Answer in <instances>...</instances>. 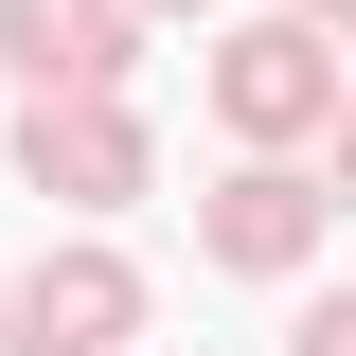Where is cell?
Instances as JSON below:
<instances>
[{
  "mask_svg": "<svg viewBox=\"0 0 356 356\" xmlns=\"http://www.w3.org/2000/svg\"><path fill=\"white\" fill-rule=\"evenodd\" d=\"M18 161H36V196H143V125H125V107H89V89H72V107L36 89Z\"/></svg>",
  "mask_w": 356,
  "mask_h": 356,
  "instance_id": "6da1fadb",
  "label": "cell"
},
{
  "mask_svg": "<svg viewBox=\"0 0 356 356\" xmlns=\"http://www.w3.org/2000/svg\"><path fill=\"white\" fill-rule=\"evenodd\" d=\"M214 107H232V125H303V107H339V54L267 18V36H232V72H214Z\"/></svg>",
  "mask_w": 356,
  "mask_h": 356,
  "instance_id": "3957f363",
  "label": "cell"
},
{
  "mask_svg": "<svg viewBox=\"0 0 356 356\" xmlns=\"http://www.w3.org/2000/svg\"><path fill=\"white\" fill-rule=\"evenodd\" d=\"M0 54L36 89H107L125 72V0H0Z\"/></svg>",
  "mask_w": 356,
  "mask_h": 356,
  "instance_id": "7a4b0ae2",
  "label": "cell"
},
{
  "mask_svg": "<svg viewBox=\"0 0 356 356\" xmlns=\"http://www.w3.org/2000/svg\"><path fill=\"white\" fill-rule=\"evenodd\" d=\"M303 232H321V196H303V178H232V196H214V250H232V267H285Z\"/></svg>",
  "mask_w": 356,
  "mask_h": 356,
  "instance_id": "5b68a950",
  "label": "cell"
},
{
  "mask_svg": "<svg viewBox=\"0 0 356 356\" xmlns=\"http://www.w3.org/2000/svg\"><path fill=\"white\" fill-rule=\"evenodd\" d=\"M303 356H356V303H321V321H303Z\"/></svg>",
  "mask_w": 356,
  "mask_h": 356,
  "instance_id": "8992f818",
  "label": "cell"
},
{
  "mask_svg": "<svg viewBox=\"0 0 356 356\" xmlns=\"http://www.w3.org/2000/svg\"><path fill=\"white\" fill-rule=\"evenodd\" d=\"M18 321H36V356H125L143 285H125L107 250H72V267H36V303H18Z\"/></svg>",
  "mask_w": 356,
  "mask_h": 356,
  "instance_id": "277c9868",
  "label": "cell"
}]
</instances>
